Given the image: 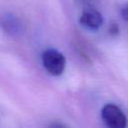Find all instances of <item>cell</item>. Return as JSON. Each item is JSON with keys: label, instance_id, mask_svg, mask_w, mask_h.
I'll return each mask as SVG.
<instances>
[{"label": "cell", "instance_id": "277c9868", "mask_svg": "<svg viewBox=\"0 0 128 128\" xmlns=\"http://www.w3.org/2000/svg\"><path fill=\"white\" fill-rule=\"evenodd\" d=\"M0 25L3 27V29L6 31V33H9L11 35L19 34L21 31V23L20 21L14 16V15H3L0 21Z\"/></svg>", "mask_w": 128, "mask_h": 128}, {"label": "cell", "instance_id": "3957f363", "mask_svg": "<svg viewBox=\"0 0 128 128\" xmlns=\"http://www.w3.org/2000/svg\"><path fill=\"white\" fill-rule=\"evenodd\" d=\"M82 26L89 30H98L103 24V16L102 14L93 8H87L83 11L79 19Z\"/></svg>", "mask_w": 128, "mask_h": 128}, {"label": "cell", "instance_id": "5b68a950", "mask_svg": "<svg viewBox=\"0 0 128 128\" xmlns=\"http://www.w3.org/2000/svg\"><path fill=\"white\" fill-rule=\"evenodd\" d=\"M121 17L125 22L128 23V3L123 5V7L121 8Z\"/></svg>", "mask_w": 128, "mask_h": 128}, {"label": "cell", "instance_id": "6da1fadb", "mask_svg": "<svg viewBox=\"0 0 128 128\" xmlns=\"http://www.w3.org/2000/svg\"><path fill=\"white\" fill-rule=\"evenodd\" d=\"M42 64L44 68L53 76H59L63 73L66 65L65 57L55 49H47L42 53Z\"/></svg>", "mask_w": 128, "mask_h": 128}, {"label": "cell", "instance_id": "7a4b0ae2", "mask_svg": "<svg viewBox=\"0 0 128 128\" xmlns=\"http://www.w3.org/2000/svg\"><path fill=\"white\" fill-rule=\"evenodd\" d=\"M101 117L104 123L110 128H124L127 125V118L122 110L114 104H106L101 110Z\"/></svg>", "mask_w": 128, "mask_h": 128}]
</instances>
